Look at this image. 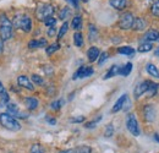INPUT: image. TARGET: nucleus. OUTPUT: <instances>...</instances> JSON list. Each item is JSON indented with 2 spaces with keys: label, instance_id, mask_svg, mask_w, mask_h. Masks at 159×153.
Here are the masks:
<instances>
[{
  "label": "nucleus",
  "instance_id": "obj_1",
  "mask_svg": "<svg viewBox=\"0 0 159 153\" xmlns=\"http://www.w3.org/2000/svg\"><path fill=\"white\" fill-rule=\"evenodd\" d=\"M12 32H14L12 22L7 19L6 15L1 14L0 15V37L2 38V40H7L12 37Z\"/></svg>",
  "mask_w": 159,
  "mask_h": 153
},
{
  "label": "nucleus",
  "instance_id": "obj_2",
  "mask_svg": "<svg viewBox=\"0 0 159 153\" xmlns=\"http://www.w3.org/2000/svg\"><path fill=\"white\" fill-rule=\"evenodd\" d=\"M0 124L10 131H19L21 129V124L19 123V120L9 113L0 114Z\"/></svg>",
  "mask_w": 159,
  "mask_h": 153
},
{
  "label": "nucleus",
  "instance_id": "obj_3",
  "mask_svg": "<svg viewBox=\"0 0 159 153\" xmlns=\"http://www.w3.org/2000/svg\"><path fill=\"white\" fill-rule=\"evenodd\" d=\"M12 26L17 27V28H21L25 32H30L32 30V21H31V19L27 15H17L14 19Z\"/></svg>",
  "mask_w": 159,
  "mask_h": 153
},
{
  "label": "nucleus",
  "instance_id": "obj_4",
  "mask_svg": "<svg viewBox=\"0 0 159 153\" xmlns=\"http://www.w3.org/2000/svg\"><path fill=\"white\" fill-rule=\"evenodd\" d=\"M126 128L134 136H139V126L135 114L127 115V118H126Z\"/></svg>",
  "mask_w": 159,
  "mask_h": 153
},
{
  "label": "nucleus",
  "instance_id": "obj_5",
  "mask_svg": "<svg viewBox=\"0 0 159 153\" xmlns=\"http://www.w3.org/2000/svg\"><path fill=\"white\" fill-rule=\"evenodd\" d=\"M53 14H54V7H53L52 5H48V4L39 6V7L37 9V12H36L37 17H38V20H40V21H44V20H47L48 17H52Z\"/></svg>",
  "mask_w": 159,
  "mask_h": 153
},
{
  "label": "nucleus",
  "instance_id": "obj_6",
  "mask_svg": "<svg viewBox=\"0 0 159 153\" xmlns=\"http://www.w3.org/2000/svg\"><path fill=\"white\" fill-rule=\"evenodd\" d=\"M134 15L131 12H125L121 15L119 21V27L121 30H130L132 28V23H134Z\"/></svg>",
  "mask_w": 159,
  "mask_h": 153
},
{
  "label": "nucleus",
  "instance_id": "obj_7",
  "mask_svg": "<svg viewBox=\"0 0 159 153\" xmlns=\"http://www.w3.org/2000/svg\"><path fill=\"white\" fill-rule=\"evenodd\" d=\"M94 70L91 67V66H81L79 70L74 74L72 78L74 80H77V78H84V77H89L93 75Z\"/></svg>",
  "mask_w": 159,
  "mask_h": 153
},
{
  "label": "nucleus",
  "instance_id": "obj_8",
  "mask_svg": "<svg viewBox=\"0 0 159 153\" xmlns=\"http://www.w3.org/2000/svg\"><path fill=\"white\" fill-rule=\"evenodd\" d=\"M143 115H144L146 121L152 123V121H154V119H156L157 112H156V109H154V107H153V105L148 104V105H146V107L143 108Z\"/></svg>",
  "mask_w": 159,
  "mask_h": 153
},
{
  "label": "nucleus",
  "instance_id": "obj_9",
  "mask_svg": "<svg viewBox=\"0 0 159 153\" xmlns=\"http://www.w3.org/2000/svg\"><path fill=\"white\" fill-rule=\"evenodd\" d=\"M7 113L15 115V118H21V119L28 118V115L26 113H23V112H21L20 109L17 108V105H15V104H7Z\"/></svg>",
  "mask_w": 159,
  "mask_h": 153
},
{
  "label": "nucleus",
  "instance_id": "obj_10",
  "mask_svg": "<svg viewBox=\"0 0 159 153\" xmlns=\"http://www.w3.org/2000/svg\"><path fill=\"white\" fill-rule=\"evenodd\" d=\"M148 85H149V81H143V82L139 83V85L136 86V88H135V92H134V93H135V98H139L142 95L147 93V91H148Z\"/></svg>",
  "mask_w": 159,
  "mask_h": 153
},
{
  "label": "nucleus",
  "instance_id": "obj_11",
  "mask_svg": "<svg viewBox=\"0 0 159 153\" xmlns=\"http://www.w3.org/2000/svg\"><path fill=\"white\" fill-rule=\"evenodd\" d=\"M17 82H19V85H20L21 87H25V88L28 90V91H34V86L32 85V82L28 80V77L27 76H25V75L19 76Z\"/></svg>",
  "mask_w": 159,
  "mask_h": 153
},
{
  "label": "nucleus",
  "instance_id": "obj_12",
  "mask_svg": "<svg viewBox=\"0 0 159 153\" xmlns=\"http://www.w3.org/2000/svg\"><path fill=\"white\" fill-rule=\"evenodd\" d=\"M126 102H127V95H122V96L120 97L119 99L115 102V104H114V107H113V109H111V113H118L119 110H121V109L124 108V105H125Z\"/></svg>",
  "mask_w": 159,
  "mask_h": 153
},
{
  "label": "nucleus",
  "instance_id": "obj_13",
  "mask_svg": "<svg viewBox=\"0 0 159 153\" xmlns=\"http://www.w3.org/2000/svg\"><path fill=\"white\" fill-rule=\"evenodd\" d=\"M25 104H26L27 109H30V110H36V109L38 108V105H39V102H38V99L34 98V97H28V98H25Z\"/></svg>",
  "mask_w": 159,
  "mask_h": 153
},
{
  "label": "nucleus",
  "instance_id": "obj_14",
  "mask_svg": "<svg viewBox=\"0 0 159 153\" xmlns=\"http://www.w3.org/2000/svg\"><path fill=\"white\" fill-rule=\"evenodd\" d=\"M159 38V32L156 30H151V31H147L143 36V42H154V40H158Z\"/></svg>",
  "mask_w": 159,
  "mask_h": 153
},
{
  "label": "nucleus",
  "instance_id": "obj_15",
  "mask_svg": "<svg viewBox=\"0 0 159 153\" xmlns=\"http://www.w3.org/2000/svg\"><path fill=\"white\" fill-rule=\"evenodd\" d=\"M99 55H100V52L97 47H91V48L88 49V52H87V57H88V60H89L91 63L97 61Z\"/></svg>",
  "mask_w": 159,
  "mask_h": 153
},
{
  "label": "nucleus",
  "instance_id": "obj_16",
  "mask_svg": "<svg viewBox=\"0 0 159 153\" xmlns=\"http://www.w3.org/2000/svg\"><path fill=\"white\" fill-rule=\"evenodd\" d=\"M146 21L143 19H141V17H135L134 20V23H132V28L135 30V31H142V30H144L146 28Z\"/></svg>",
  "mask_w": 159,
  "mask_h": 153
},
{
  "label": "nucleus",
  "instance_id": "obj_17",
  "mask_svg": "<svg viewBox=\"0 0 159 153\" xmlns=\"http://www.w3.org/2000/svg\"><path fill=\"white\" fill-rule=\"evenodd\" d=\"M47 45V40L44 38L42 39H32V40H30V43H28V47L30 48H42V47H45Z\"/></svg>",
  "mask_w": 159,
  "mask_h": 153
},
{
  "label": "nucleus",
  "instance_id": "obj_18",
  "mask_svg": "<svg viewBox=\"0 0 159 153\" xmlns=\"http://www.w3.org/2000/svg\"><path fill=\"white\" fill-rule=\"evenodd\" d=\"M118 53H119V54H124V55H126V57H132V55L135 54V49H134L132 47H129V45H126V47H120L119 49H118Z\"/></svg>",
  "mask_w": 159,
  "mask_h": 153
},
{
  "label": "nucleus",
  "instance_id": "obj_19",
  "mask_svg": "<svg viewBox=\"0 0 159 153\" xmlns=\"http://www.w3.org/2000/svg\"><path fill=\"white\" fill-rule=\"evenodd\" d=\"M132 71V64L131 63H127L125 66H122V67H119V75H121V76H129L130 75V72Z\"/></svg>",
  "mask_w": 159,
  "mask_h": 153
},
{
  "label": "nucleus",
  "instance_id": "obj_20",
  "mask_svg": "<svg viewBox=\"0 0 159 153\" xmlns=\"http://www.w3.org/2000/svg\"><path fill=\"white\" fill-rule=\"evenodd\" d=\"M110 5L116 10H122L126 6V0H110Z\"/></svg>",
  "mask_w": 159,
  "mask_h": 153
},
{
  "label": "nucleus",
  "instance_id": "obj_21",
  "mask_svg": "<svg viewBox=\"0 0 159 153\" xmlns=\"http://www.w3.org/2000/svg\"><path fill=\"white\" fill-rule=\"evenodd\" d=\"M147 72L151 75V76L153 77H157L159 78V70L156 67V65H153V64H147Z\"/></svg>",
  "mask_w": 159,
  "mask_h": 153
},
{
  "label": "nucleus",
  "instance_id": "obj_22",
  "mask_svg": "<svg viewBox=\"0 0 159 153\" xmlns=\"http://www.w3.org/2000/svg\"><path fill=\"white\" fill-rule=\"evenodd\" d=\"M118 72H119V66H118V65H113V66L109 69V71L105 74V76L103 77V78H104V80H108V78H110V77L116 76V75H118Z\"/></svg>",
  "mask_w": 159,
  "mask_h": 153
},
{
  "label": "nucleus",
  "instance_id": "obj_23",
  "mask_svg": "<svg viewBox=\"0 0 159 153\" xmlns=\"http://www.w3.org/2000/svg\"><path fill=\"white\" fill-rule=\"evenodd\" d=\"M158 87H159V85L154 83V82H152V81H149V85H148V91H147V93L149 95V97H153L156 93H157Z\"/></svg>",
  "mask_w": 159,
  "mask_h": 153
},
{
  "label": "nucleus",
  "instance_id": "obj_24",
  "mask_svg": "<svg viewBox=\"0 0 159 153\" xmlns=\"http://www.w3.org/2000/svg\"><path fill=\"white\" fill-rule=\"evenodd\" d=\"M71 26H72V28L74 30H81L82 28V17L81 16H75L74 20H72V23H71Z\"/></svg>",
  "mask_w": 159,
  "mask_h": 153
},
{
  "label": "nucleus",
  "instance_id": "obj_25",
  "mask_svg": "<svg viewBox=\"0 0 159 153\" xmlns=\"http://www.w3.org/2000/svg\"><path fill=\"white\" fill-rule=\"evenodd\" d=\"M152 48H153V45H152L151 43L143 42V43H141V45L139 47V53H146V52L152 50Z\"/></svg>",
  "mask_w": 159,
  "mask_h": 153
},
{
  "label": "nucleus",
  "instance_id": "obj_26",
  "mask_svg": "<svg viewBox=\"0 0 159 153\" xmlns=\"http://www.w3.org/2000/svg\"><path fill=\"white\" fill-rule=\"evenodd\" d=\"M74 42H75V45L76 47H82L83 45V36H82V33L76 32L74 35Z\"/></svg>",
  "mask_w": 159,
  "mask_h": 153
},
{
  "label": "nucleus",
  "instance_id": "obj_27",
  "mask_svg": "<svg viewBox=\"0 0 159 153\" xmlns=\"http://www.w3.org/2000/svg\"><path fill=\"white\" fill-rule=\"evenodd\" d=\"M59 48H60L59 43H54V44H52V45H49V47L47 48V54H48V55H52V54L55 53Z\"/></svg>",
  "mask_w": 159,
  "mask_h": 153
},
{
  "label": "nucleus",
  "instance_id": "obj_28",
  "mask_svg": "<svg viewBox=\"0 0 159 153\" xmlns=\"http://www.w3.org/2000/svg\"><path fill=\"white\" fill-rule=\"evenodd\" d=\"M67 30H69V23L67 22H64V25L60 27V31L59 33H58V38H62L64 36H65V33L67 32Z\"/></svg>",
  "mask_w": 159,
  "mask_h": 153
},
{
  "label": "nucleus",
  "instance_id": "obj_29",
  "mask_svg": "<svg viewBox=\"0 0 159 153\" xmlns=\"http://www.w3.org/2000/svg\"><path fill=\"white\" fill-rule=\"evenodd\" d=\"M75 152L76 153H92V148L88 147V146H81L75 148Z\"/></svg>",
  "mask_w": 159,
  "mask_h": 153
},
{
  "label": "nucleus",
  "instance_id": "obj_30",
  "mask_svg": "<svg viewBox=\"0 0 159 153\" xmlns=\"http://www.w3.org/2000/svg\"><path fill=\"white\" fill-rule=\"evenodd\" d=\"M97 36H98V32H97L96 27H94L93 25H91V26H89V39L93 40V39L97 38Z\"/></svg>",
  "mask_w": 159,
  "mask_h": 153
},
{
  "label": "nucleus",
  "instance_id": "obj_31",
  "mask_svg": "<svg viewBox=\"0 0 159 153\" xmlns=\"http://www.w3.org/2000/svg\"><path fill=\"white\" fill-rule=\"evenodd\" d=\"M9 103V95L6 93V91L4 93H1V99H0V107H4V104Z\"/></svg>",
  "mask_w": 159,
  "mask_h": 153
},
{
  "label": "nucleus",
  "instance_id": "obj_32",
  "mask_svg": "<svg viewBox=\"0 0 159 153\" xmlns=\"http://www.w3.org/2000/svg\"><path fill=\"white\" fill-rule=\"evenodd\" d=\"M71 14V11H70V9L69 7H64L61 11H60V19L61 20H65L69 15Z\"/></svg>",
  "mask_w": 159,
  "mask_h": 153
},
{
  "label": "nucleus",
  "instance_id": "obj_33",
  "mask_svg": "<svg viewBox=\"0 0 159 153\" xmlns=\"http://www.w3.org/2000/svg\"><path fill=\"white\" fill-rule=\"evenodd\" d=\"M102 120V116H98L97 119H94V120H92V121H89V123H87L86 125H84V128H87V129H92V128H94L96 126V124Z\"/></svg>",
  "mask_w": 159,
  "mask_h": 153
},
{
  "label": "nucleus",
  "instance_id": "obj_34",
  "mask_svg": "<svg viewBox=\"0 0 159 153\" xmlns=\"http://www.w3.org/2000/svg\"><path fill=\"white\" fill-rule=\"evenodd\" d=\"M30 153H45V151L42 148V146H39V145H33Z\"/></svg>",
  "mask_w": 159,
  "mask_h": 153
},
{
  "label": "nucleus",
  "instance_id": "obj_35",
  "mask_svg": "<svg viewBox=\"0 0 159 153\" xmlns=\"http://www.w3.org/2000/svg\"><path fill=\"white\" fill-rule=\"evenodd\" d=\"M44 23H45V26H48V27H54L55 23H57V20L54 19V17H48L47 20H44Z\"/></svg>",
  "mask_w": 159,
  "mask_h": 153
},
{
  "label": "nucleus",
  "instance_id": "obj_36",
  "mask_svg": "<svg viewBox=\"0 0 159 153\" xmlns=\"http://www.w3.org/2000/svg\"><path fill=\"white\" fill-rule=\"evenodd\" d=\"M152 14L156 15V16H159V0H157V1L152 5Z\"/></svg>",
  "mask_w": 159,
  "mask_h": 153
},
{
  "label": "nucleus",
  "instance_id": "obj_37",
  "mask_svg": "<svg viewBox=\"0 0 159 153\" xmlns=\"http://www.w3.org/2000/svg\"><path fill=\"white\" fill-rule=\"evenodd\" d=\"M113 134H114V128L111 124H109L105 129V137H110V136H113Z\"/></svg>",
  "mask_w": 159,
  "mask_h": 153
},
{
  "label": "nucleus",
  "instance_id": "obj_38",
  "mask_svg": "<svg viewBox=\"0 0 159 153\" xmlns=\"http://www.w3.org/2000/svg\"><path fill=\"white\" fill-rule=\"evenodd\" d=\"M61 104H62V100H61V99L53 102V103H52V109H54V110H59L60 108H61Z\"/></svg>",
  "mask_w": 159,
  "mask_h": 153
},
{
  "label": "nucleus",
  "instance_id": "obj_39",
  "mask_svg": "<svg viewBox=\"0 0 159 153\" xmlns=\"http://www.w3.org/2000/svg\"><path fill=\"white\" fill-rule=\"evenodd\" d=\"M32 81L34 82V83H37V85H43L44 83V81H43V78L38 75H32Z\"/></svg>",
  "mask_w": 159,
  "mask_h": 153
},
{
  "label": "nucleus",
  "instance_id": "obj_40",
  "mask_svg": "<svg viewBox=\"0 0 159 153\" xmlns=\"http://www.w3.org/2000/svg\"><path fill=\"white\" fill-rule=\"evenodd\" d=\"M98 59H99V60H98V65H103V63H104V61L108 59V54L104 52V53H102V54H100Z\"/></svg>",
  "mask_w": 159,
  "mask_h": 153
},
{
  "label": "nucleus",
  "instance_id": "obj_41",
  "mask_svg": "<svg viewBox=\"0 0 159 153\" xmlns=\"http://www.w3.org/2000/svg\"><path fill=\"white\" fill-rule=\"evenodd\" d=\"M83 121H84V118H83V116L72 118V119H71V123H83Z\"/></svg>",
  "mask_w": 159,
  "mask_h": 153
},
{
  "label": "nucleus",
  "instance_id": "obj_42",
  "mask_svg": "<svg viewBox=\"0 0 159 153\" xmlns=\"http://www.w3.org/2000/svg\"><path fill=\"white\" fill-rule=\"evenodd\" d=\"M55 27H49V31H48V36L49 37H54V35H55Z\"/></svg>",
  "mask_w": 159,
  "mask_h": 153
},
{
  "label": "nucleus",
  "instance_id": "obj_43",
  "mask_svg": "<svg viewBox=\"0 0 159 153\" xmlns=\"http://www.w3.org/2000/svg\"><path fill=\"white\" fill-rule=\"evenodd\" d=\"M45 120H47V121H48V123H49L50 125H55V124H57V120H55L54 118H50V116H47V118H45Z\"/></svg>",
  "mask_w": 159,
  "mask_h": 153
},
{
  "label": "nucleus",
  "instance_id": "obj_44",
  "mask_svg": "<svg viewBox=\"0 0 159 153\" xmlns=\"http://www.w3.org/2000/svg\"><path fill=\"white\" fill-rule=\"evenodd\" d=\"M67 1H69L74 7H76V9L79 7V0H67Z\"/></svg>",
  "mask_w": 159,
  "mask_h": 153
},
{
  "label": "nucleus",
  "instance_id": "obj_45",
  "mask_svg": "<svg viewBox=\"0 0 159 153\" xmlns=\"http://www.w3.org/2000/svg\"><path fill=\"white\" fill-rule=\"evenodd\" d=\"M2 49H4V40L0 37V54L2 53Z\"/></svg>",
  "mask_w": 159,
  "mask_h": 153
},
{
  "label": "nucleus",
  "instance_id": "obj_46",
  "mask_svg": "<svg viewBox=\"0 0 159 153\" xmlns=\"http://www.w3.org/2000/svg\"><path fill=\"white\" fill-rule=\"evenodd\" d=\"M4 92H5V87H4V85H2L1 81H0V95L4 93Z\"/></svg>",
  "mask_w": 159,
  "mask_h": 153
},
{
  "label": "nucleus",
  "instance_id": "obj_47",
  "mask_svg": "<svg viewBox=\"0 0 159 153\" xmlns=\"http://www.w3.org/2000/svg\"><path fill=\"white\" fill-rule=\"evenodd\" d=\"M60 153H76V152H75V148H72V150H66V151H61Z\"/></svg>",
  "mask_w": 159,
  "mask_h": 153
},
{
  "label": "nucleus",
  "instance_id": "obj_48",
  "mask_svg": "<svg viewBox=\"0 0 159 153\" xmlns=\"http://www.w3.org/2000/svg\"><path fill=\"white\" fill-rule=\"evenodd\" d=\"M154 138H156V140L159 142V135H156V136H154Z\"/></svg>",
  "mask_w": 159,
  "mask_h": 153
},
{
  "label": "nucleus",
  "instance_id": "obj_49",
  "mask_svg": "<svg viewBox=\"0 0 159 153\" xmlns=\"http://www.w3.org/2000/svg\"><path fill=\"white\" fill-rule=\"evenodd\" d=\"M156 55H157V57H159V48L156 50Z\"/></svg>",
  "mask_w": 159,
  "mask_h": 153
},
{
  "label": "nucleus",
  "instance_id": "obj_50",
  "mask_svg": "<svg viewBox=\"0 0 159 153\" xmlns=\"http://www.w3.org/2000/svg\"><path fill=\"white\" fill-rule=\"evenodd\" d=\"M83 1H88V0H83Z\"/></svg>",
  "mask_w": 159,
  "mask_h": 153
},
{
  "label": "nucleus",
  "instance_id": "obj_51",
  "mask_svg": "<svg viewBox=\"0 0 159 153\" xmlns=\"http://www.w3.org/2000/svg\"><path fill=\"white\" fill-rule=\"evenodd\" d=\"M158 42H159V38H158Z\"/></svg>",
  "mask_w": 159,
  "mask_h": 153
}]
</instances>
